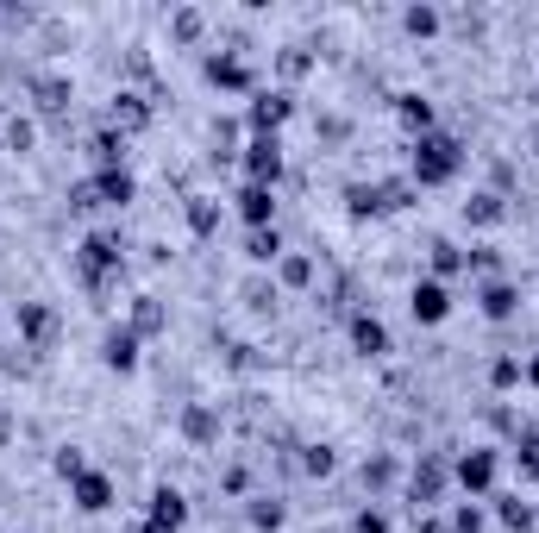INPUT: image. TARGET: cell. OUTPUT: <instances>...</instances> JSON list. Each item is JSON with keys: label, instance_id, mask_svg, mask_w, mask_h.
I'll return each mask as SVG.
<instances>
[{"label": "cell", "instance_id": "cell-28", "mask_svg": "<svg viewBox=\"0 0 539 533\" xmlns=\"http://www.w3.org/2000/svg\"><path fill=\"white\" fill-rule=\"evenodd\" d=\"M333 465H339L333 446H301V471L308 477H333Z\"/></svg>", "mask_w": 539, "mask_h": 533}, {"label": "cell", "instance_id": "cell-5", "mask_svg": "<svg viewBox=\"0 0 539 533\" xmlns=\"http://www.w3.org/2000/svg\"><path fill=\"white\" fill-rule=\"evenodd\" d=\"M452 477H458L471 496H489V490H496V452H489V446H471V452L452 465Z\"/></svg>", "mask_w": 539, "mask_h": 533}, {"label": "cell", "instance_id": "cell-13", "mask_svg": "<svg viewBox=\"0 0 539 533\" xmlns=\"http://www.w3.org/2000/svg\"><path fill=\"white\" fill-rule=\"evenodd\" d=\"M207 82H214V88H232V95H245V88H251V69L232 57V51H220V57H207Z\"/></svg>", "mask_w": 539, "mask_h": 533}, {"label": "cell", "instance_id": "cell-1", "mask_svg": "<svg viewBox=\"0 0 539 533\" xmlns=\"http://www.w3.org/2000/svg\"><path fill=\"white\" fill-rule=\"evenodd\" d=\"M458 170H464V145L452 132H420L414 138V157H408L414 189H445V182H458Z\"/></svg>", "mask_w": 539, "mask_h": 533}, {"label": "cell", "instance_id": "cell-34", "mask_svg": "<svg viewBox=\"0 0 539 533\" xmlns=\"http://www.w3.org/2000/svg\"><path fill=\"white\" fill-rule=\"evenodd\" d=\"M383 207H414V182H383Z\"/></svg>", "mask_w": 539, "mask_h": 533}, {"label": "cell", "instance_id": "cell-39", "mask_svg": "<svg viewBox=\"0 0 539 533\" xmlns=\"http://www.w3.org/2000/svg\"><path fill=\"white\" fill-rule=\"evenodd\" d=\"M521 377H527V383L539 389V358H533V364H521Z\"/></svg>", "mask_w": 539, "mask_h": 533}, {"label": "cell", "instance_id": "cell-22", "mask_svg": "<svg viewBox=\"0 0 539 533\" xmlns=\"http://www.w3.org/2000/svg\"><path fill=\"white\" fill-rule=\"evenodd\" d=\"M345 201H351V220H377V214H383L377 182H351V189H345Z\"/></svg>", "mask_w": 539, "mask_h": 533}, {"label": "cell", "instance_id": "cell-32", "mask_svg": "<svg viewBox=\"0 0 539 533\" xmlns=\"http://www.w3.org/2000/svg\"><path fill=\"white\" fill-rule=\"evenodd\" d=\"M113 126H145V107H138V95H120V101H113Z\"/></svg>", "mask_w": 539, "mask_h": 533}, {"label": "cell", "instance_id": "cell-17", "mask_svg": "<svg viewBox=\"0 0 539 533\" xmlns=\"http://www.w3.org/2000/svg\"><path fill=\"white\" fill-rule=\"evenodd\" d=\"M245 258H251V264H276V258H283V233H276V226H251Z\"/></svg>", "mask_w": 539, "mask_h": 533}, {"label": "cell", "instance_id": "cell-15", "mask_svg": "<svg viewBox=\"0 0 539 533\" xmlns=\"http://www.w3.org/2000/svg\"><path fill=\"white\" fill-rule=\"evenodd\" d=\"M239 214H245L251 226H270V214H276V189H264V182H245V189H239Z\"/></svg>", "mask_w": 539, "mask_h": 533}, {"label": "cell", "instance_id": "cell-30", "mask_svg": "<svg viewBox=\"0 0 539 533\" xmlns=\"http://www.w3.org/2000/svg\"><path fill=\"white\" fill-rule=\"evenodd\" d=\"M51 465H57V477H69V483H76V477L88 471V458H82V446H57V458H51Z\"/></svg>", "mask_w": 539, "mask_h": 533}, {"label": "cell", "instance_id": "cell-19", "mask_svg": "<svg viewBox=\"0 0 539 533\" xmlns=\"http://www.w3.org/2000/svg\"><path fill=\"white\" fill-rule=\"evenodd\" d=\"M283 515H289V508L276 502V496H251V502H245V521H251L257 533H276V527H283Z\"/></svg>", "mask_w": 539, "mask_h": 533}, {"label": "cell", "instance_id": "cell-35", "mask_svg": "<svg viewBox=\"0 0 539 533\" xmlns=\"http://www.w3.org/2000/svg\"><path fill=\"white\" fill-rule=\"evenodd\" d=\"M7 138H13V151H32V120H7Z\"/></svg>", "mask_w": 539, "mask_h": 533}, {"label": "cell", "instance_id": "cell-6", "mask_svg": "<svg viewBox=\"0 0 539 533\" xmlns=\"http://www.w3.org/2000/svg\"><path fill=\"white\" fill-rule=\"evenodd\" d=\"M220 402H189V408H182V439H189V446H220Z\"/></svg>", "mask_w": 539, "mask_h": 533}, {"label": "cell", "instance_id": "cell-3", "mask_svg": "<svg viewBox=\"0 0 539 533\" xmlns=\"http://www.w3.org/2000/svg\"><path fill=\"white\" fill-rule=\"evenodd\" d=\"M408 314L420 320V327H439V320L452 314V289H445L439 276H427V283H414V289H408Z\"/></svg>", "mask_w": 539, "mask_h": 533}, {"label": "cell", "instance_id": "cell-20", "mask_svg": "<svg viewBox=\"0 0 539 533\" xmlns=\"http://www.w3.org/2000/svg\"><path fill=\"white\" fill-rule=\"evenodd\" d=\"M189 226H195V239H214L220 233V201L214 195H189Z\"/></svg>", "mask_w": 539, "mask_h": 533}, {"label": "cell", "instance_id": "cell-10", "mask_svg": "<svg viewBox=\"0 0 539 533\" xmlns=\"http://www.w3.org/2000/svg\"><path fill=\"white\" fill-rule=\"evenodd\" d=\"M358 483H364L370 496H389L395 483H402V465H395L389 452H370V458H364V471H358Z\"/></svg>", "mask_w": 539, "mask_h": 533}, {"label": "cell", "instance_id": "cell-2", "mask_svg": "<svg viewBox=\"0 0 539 533\" xmlns=\"http://www.w3.org/2000/svg\"><path fill=\"white\" fill-rule=\"evenodd\" d=\"M245 176L264 182V189H276V176H283V138L276 132H257L245 145Z\"/></svg>", "mask_w": 539, "mask_h": 533}, {"label": "cell", "instance_id": "cell-16", "mask_svg": "<svg viewBox=\"0 0 539 533\" xmlns=\"http://www.w3.org/2000/svg\"><path fill=\"white\" fill-rule=\"evenodd\" d=\"M283 120H289V95H283V88H270V95L251 101V126H257V132H276Z\"/></svg>", "mask_w": 539, "mask_h": 533}, {"label": "cell", "instance_id": "cell-12", "mask_svg": "<svg viewBox=\"0 0 539 533\" xmlns=\"http://www.w3.org/2000/svg\"><path fill=\"white\" fill-rule=\"evenodd\" d=\"M126 327H132L138 339H151V333L170 327V308H163L157 295H132V320H126Z\"/></svg>", "mask_w": 539, "mask_h": 533}, {"label": "cell", "instance_id": "cell-38", "mask_svg": "<svg viewBox=\"0 0 539 533\" xmlns=\"http://www.w3.org/2000/svg\"><path fill=\"white\" fill-rule=\"evenodd\" d=\"M358 533H389V521H383V515H370V508H364V515H358Z\"/></svg>", "mask_w": 539, "mask_h": 533}, {"label": "cell", "instance_id": "cell-18", "mask_svg": "<svg viewBox=\"0 0 539 533\" xmlns=\"http://www.w3.org/2000/svg\"><path fill=\"white\" fill-rule=\"evenodd\" d=\"M95 195H101L107 207H126V201L138 195V182H132L126 170H101V176H95Z\"/></svg>", "mask_w": 539, "mask_h": 533}, {"label": "cell", "instance_id": "cell-11", "mask_svg": "<svg viewBox=\"0 0 539 533\" xmlns=\"http://www.w3.org/2000/svg\"><path fill=\"white\" fill-rule=\"evenodd\" d=\"M477 308L489 320H514V314H521V289H514V283H483L477 289Z\"/></svg>", "mask_w": 539, "mask_h": 533}, {"label": "cell", "instance_id": "cell-33", "mask_svg": "<svg viewBox=\"0 0 539 533\" xmlns=\"http://www.w3.org/2000/svg\"><path fill=\"white\" fill-rule=\"evenodd\" d=\"M489 383H496V389H514V383H521V358H496V364H489Z\"/></svg>", "mask_w": 539, "mask_h": 533}, {"label": "cell", "instance_id": "cell-37", "mask_svg": "<svg viewBox=\"0 0 539 533\" xmlns=\"http://www.w3.org/2000/svg\"><path fill=\"white\" fill-rule=\"evenodd\" d=\"M176 38L195 44V38H201V13H176Z\"/></svg>", "mask_w": 539, "mask_h": 533}, {"label": "cell", "instance_id": "cell-24", "mask_svg": "<svg viewBox=\"0 0 539 533\" xmlns=\"http://www.w3.org/2000/svg\"><path fill=\"white\" fill-rule=\"evenodd\" d=\"M245 308L251 314H276V276H245Z\"/></svg>", "mask_w": 539, "mask_h": 533}, {"label": "cell", "instance_id": "cell-25", "mask_svg": "<svg viewBox=\"0 0 539 533\" xmlns=\"http://www.w3.org/2000/svg\"><path fill=\"white\" fill-rule=\"evenodd\" d=\"M514 465H521V477H539V427H527L514 439Z\"/></svg>", "mask_w": 539, "mask_h": 533}, {"label": "cell", "instance_id": "cell-27", "mask_svg": "<svg viewBox=\"0 0 539 533\" xmlns=\"http://www.w3.org/2000/svg\"><path fill=\"white\" fill-rule=\"evenodd\" d=\"M395 113H402V126H414V132H433V107L420 101V95H402V107H395Z\"/></svg>", "mask_w": 539, "mask_h": 533}, {"label": "cell", "instance_id": "cell-36", "mask_svg": "<svg viewBox=\"0 0 539 533\" xmlns=\"http://www.w3.org/2000/svg\"><path fill=\"white\" fill-rule=\"evenodd\" d=\"M452 533H483V515H477V508H458V515H452Z\"/></svg>", "mask_w": 539, "mask_h": 533}, {"label": "cell", "instance_id": "cell-29", "mask_svg": "<svg viewBox=\"0 0 539 533\" xmlns=\"http://www.w3.org/2000/svg\"><path fill=\"white\" fill-rule=\"evenodd\" d=\"M402 26H408V38H433V32H439V13H433V7H408Z\"/></svg>", "mask_w": 539, "mask_h": 533}, {"label": "cell", "instance_id": "cell-14", "mask_svg": "<svg viewBox=\"0 0 539 533\" xmlns=\"http://www.w3.org/2000/svg\"><path fill=\"white\" fill-rule=\"evenodd\" d=\"M101 364H107V370H132V364H138V333H132V327H113V333L101 339Z\"/></svg>", "mask_w": 539, "mask_h": 533}, {"label": "cell", "instance_id": "cell-7", "mask_svg": "<svg viewBox=\"0 0 539 533\" xmlns=\"http://www.w3.org/2000/svg\"><path fill=\"white\" fill-rule=\"evenodd\" d=\"M69 502H76L82 515H101V508H113V477L107 471H82L76 483H69Z\"/></svg>", "mask_w": 539, "mask_h": 533}, {"label": "cell", "instance_id": "cell-26", "mask_svg": "<svg viewBox=\"0 0 539 533\" xmlns=\"http://www.w3.org/2000/svg\"><path fill=\"white\" fill-rule=\"evenodd\" d=\"M502 521H508L514 533H527V527H539V508L521 502V496H502Z\"/></svg>", "mask_w": 539, "mask_h": 533}, {"label": "cell", "instance_id": "cell-8", "mask_svg": "<svg viewBox=\"0 0 539 533\" xmlns=\"http://www.w3.org/2000/svg\"><path fill=\"white\" fill-rule=\"evenodd\" d=\"M351 345H358V358H389V327L377 314H351Z\"/></svg>", "mask_w": 539, "mask_h": 533}, {"label": "cell", "instance_id": "cell-23", "mask_svg": "<svg viewBox=\"0 0 539 533\" xmlns=\"http://www.w3.org/2000/svg\"><path fill=\"white\" fill-rule=\"evenodd\" d=\"M276 270H283L289 289H308V283H314V258H308V251H283V258H276Z\"/></svg>", "mask_w": 539, "mask_h": 533}, {"label": "cell", "instance_id": "cell-4", "mask_svg": "<svg viewBox=\"0 0 539 533\" xmlns=\"http://www.w3.org/2000/svg\"><path fill=\"white\" fill-rule=\"evenodd\" d=\"M445 483H452V465H445L439 452H420V465L408 471V496H414V502H439Z\"/></svg>", "mask_w": 539, "mask_h": 533}, {"label": "cell", "instance_id": "cell-31", "mask_svg": "<svg viewBox=\"0 0 539 533\" xmlns=\"http://www.w3.org/2000/svg\"><path fill=\"white\" fill-rule=\"evenodd\" d=\"M433 270H439V276H452V270H464V251H458L452 239H433Z\"/></svg>", "mask_w": 539, "mask_h": 533}, {"label": "cell", "instance_id": "cell-21", "mask_svg": "<svg viewBox=\"0 0 539 533\" xmlns=\"http://www.w3.org/2000/svg\"><path fill=\"white\" fill-rule=\"evenodd\" d=\"M502 214H508L502 195H489V189H477L471 201H464V220H471V226H502Z\"/></svg>", "mask_w": 539, "mask_h": 533}, {"label": "cell", "instance_id": "cell-40", "mask_svg": "<svg viewBox=\"0 0 539 533\" xmlns=\"http://www.w3.org/2000/svg\"><path fill=\"white\" fill-rule=\"evenodd\" d=\"M420 533H452V527H445V521H420Z\"/></svg>", "mask_w": 539, "mask_h": 533}, {"label": "cell", "instance_id": "cell-9", "mask_svg": "<svg viewBox=\"0 0 539 533\" xmlns=\"http://www.w3.org/2000/svg\"><path fill=\"white\" fill-rule=\"evenodd\" d=\"M19 333H26L38 352H51V339H57V314L44 308V301H19Z\"/></svg>", "mask_w": 539, "mask_h": 533}]
</instances>
